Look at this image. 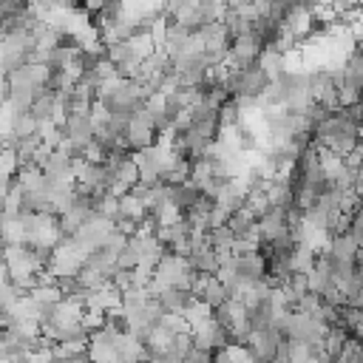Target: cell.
Wrapping results in <instances>:
<instances>
[{
    "instance_id": "52a82bcc",
    "label": "cell",
    "mask_w": 363,
    "mask_h": 363,
    "mask_svg": "<svg viewBox=\"0 0 363 363\" xmlns=\"http://www.w3.org/2000/svg\"><path fill=\"white\" fill-rule=\"evenodd\" d=\"M190 335H193V343H196V346L210 349V352H218V349H224L227 343H233V340H230V332L216 320V315H210V318L199 320L196 326H190Z\"/></svg>"
},
{
    "instance_id": "5b68a950",
    "label": "cell",
    "mask_w": 363,
    "mask_h": 363,
    "mask_svg": "<svg viewBox=\"0 0 363 363\" xmlns=\"http://www.w3.org/2000/svg\"><path fill=\"white\" fill-rule=\"evenodd\" d=\"M284 340H286L284 332H278L275 326H264V329H255L250 335L247 349H250V354H252L255 363H275L278 349H281Z\"/></svg>"
},
{
    "instance_id": "7c38bea8",
    "label": "cell",
    "mask_w": 363,
    "mask_h": 363,
    "mask_svg": "<svg viewBox=\"0 0 363 363\" xmlns=\"http://www.w3.org/2000/svg\"><path fill=\"white\" fill-rule=\"evenodd\" d=\"M303 363H320V360H318V357H309V360H303Z\"/></svg>"
},
{
    "instance_id": "6da1fadb",
    "label": "cell",
    "mask_w": 363,
    "mask_h": 363,
    "mask_svg": "<svg viewBox=\"0 0 363 363\" xmlns=\"http://www.w3.org/2000/svg\"><path fill=\"white\" fill-rule=\"evenodd\" d=\"M312 142L318 147H326V150H332V153H337V156L346 159V156H352L360 147V125L352 122L343 111H335V113H329L315 128Z\"/></svg>"
},
{
    "instance_id": "9c48e42d",
    "label": "cell",
    "mask_w": 363,
    "mask_h": 363,
    "mask_svg": "<svg viewBox=\"0 0 363 363\" xmlns=\"http://www.w3.org/2000/svg\"><path fill=\"white\" fill-rule=\"evenodd\" d=\"M349 340H352V335H349L343 326H332L329 335H326V340H323V354H326V360L332 363L335 357H340Z\"/></svg>"
},
{
    "instance_id": "30bf717a",
    "label": "cell",
    "mask_w": 363,
    "mask_h": 363,
    "mask_svg": "<svg viewBox=\"0 0 363 363\" xmlns=\"http://www.w3.org/2000/svg\"><path fill=\"white\" fill-rule=\"evenodd\" d=\"M207 238H210V247H213L216 252H221V255H233L235 233H233L230 227H216V230L207 233Z\"/></svg>"
},
{
    "instance_id": "277c9868",
    "label": "cell",
    "mask_w": 363,
    "mask_h": 363,
    "mask_svg": "<svg viewBox=\"0 0 363 363\" xmlns=\"http://www.w3.org/2000/svg\"><path fill=\"white\" fill-rule=\"evenodd\" d=\"M62 133H65V139L71 142L74 156L82 159L85 150H88V147L94 145V139H96V119H94V113H71V116H65Z\"/></svg>"
},
{
    "instance_id": "ba28073f",
    "label": "cell",
    "mask_w": 363,
    "mask_h": 363,
    "mask_svg": "<svg viewBox=\"0 0 363 363\" xmlns=\"http://www.w3.org/2000/svg\"><path fill=\"white\" fill-rule=\"evenodd\" d=\"M159 303H162V309L164 312H173V315H184L199 298L190 292V289H182V286H170V289H164L159 298H156Z\"/></svg>"
},
{
    "instance_id": "8992f818",
    "label": "cell",
    "mask_w": 363,
    "mask_h": 363,
    "mask_svg": "<svg viewBox=\"0 0 363 363\" xmlns=\"http://www.w3.org/2000/svg\"><path fill=\"white\" fill-rule=\"evenodd\" d=\"M267 43L255 34V31H247V34H238L233 43H230V62L233 68H250L252 62L261 60Z\"/></svg>"
},
{
    "instance_id": "7a4b0ae2",
    "label": "cell",
    "mask_w": 363,
    "mask_h": 363,
    "mask_svg": "<svg viewBox=\"0 0 363 363\" xmlns=\"http://www.w3.org/2000/svg\"><path fill=\"white\" fill-rule=\"evenodd\" d=\"M224 85L233 99H261L267 94V88L272 85V79L261 68V62H252L250 68H233V74Z\"/></svg>"
},
{
    "instance_id": "4fadbf2b",
    "label": "cell",
    "mask_w": 363,
    "mask_h": 363,
    "mask_svg": "<svg viewBox=\"0 0 363 363\" xmlns=\"http://www.w3.org/2000/svg\"><path fill=\"white\" fill-rule=\"evenodd\" d=\"M54 363H77V360H54Z\"/></svg>"
},
{
    "instance_id": "8fae6325",
    "label": "cell",
    "mask_w": 363,
    "mask_h": 363,
    "mask_svg": "<svg viewBox=\"0 0 363 363\" xmlns=\"http://www.w3.org/2000/svg\"><path fill=\"white\" fill-rule=\"evenodd\" d=\"M142 264V255H139V250H136V244L130 241L119 255H116V269H136Z\"/></svg>"
},
{
    "instance_id": "3957f363",
    "label": "cell",
    "mask_w": 363,
    "mask_h": 363,
    "mask_svg": "<svg viewBox=\"0 0 363 363\" xmlns=\"http://www.w3.org/2000/svg\"><path fill=\"white\" fill-rule=\"evenodd\" d=\"M329 329H332L329 323H323V320H318V318H312L306 312L292 309L286 323H284V337L292 340V343H306V346L318 349V346H323Z\"/></svg>"
}]
</instances>
